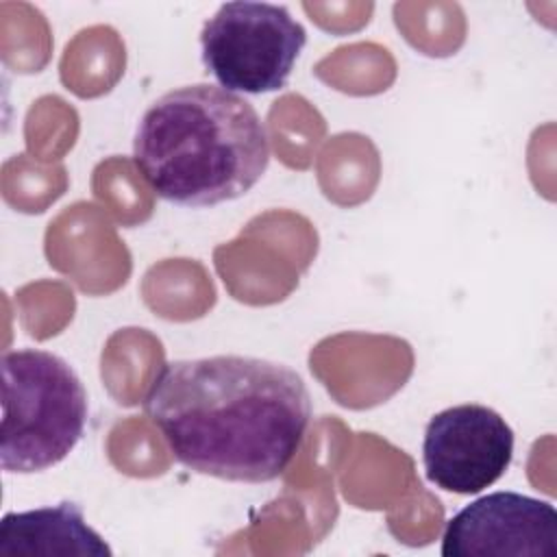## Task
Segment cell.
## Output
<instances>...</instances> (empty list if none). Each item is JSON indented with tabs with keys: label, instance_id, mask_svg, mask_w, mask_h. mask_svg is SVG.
<instances>
[{
	"label": "cell",
	"instance_id": "7",
	"mask_svg": "<svg viewBox=\"0 0 557 557\" xmlns=\"http://www.w3.org/2000/svg\"><path fill=\"white\" fill-rule=\"evenodd\" d=\"M111 546L94 531L83 509L63 500L0 520V557H111Z\"/></svg>",
	"mask_w": 557,
	"mask_h": 557
},
{
	"label": "cell",
	"instance_id": "3",
	"mask_svg": "<svg viewBox=\"0 0 557 557\" xmlns=\"http://www.w3.org/2000/svg\"><path fill=\"white\" fill-rule=\"evenodd\" d=\"M2 372L0 466L11 474L63 461L87 424V392L72 366L39 348L7 350Z\"/></svg>",
	"mask_w": 557,
	"mask_h": 557
},
{
	"label": "cell",
	"instance_id": "6",
	"mask_svg": "<svg viewBox=\"0 0 557 557\" xmlns=\"http://www.w3.org/2000/svg\"><path fill=\"white\" fill-rule=\"evenodd\" d=\"M442 555L557 557V509L518 492L485 494L446 522Z\"/></svg>",
	"mask_w": 557,
	"mask_h": 557
},
{
	"label": "cell",
	"instance_id": "4",
	"mask_svg": "<svg viewBox=\"0 0 557 557\" xmlns=\"http://www.w3.org/2000/svg\"><path fill=\"white\" fill-rule=\"evenodd\" d=\"M307 44V30L281 4L224 2L202 26L207 72L226 91H278Z\"/></svg>",
	"mask_w": 557,
	"mask_h": 557
},
{
	"label": "cell",
	"instance_id": "5",
	"mask_svg": "<svg viewBox=\"0 0 557 557\" xmlns=\"http://www.w3.org/2000/svg\"><path fill=\"white\" fill-rule=\"evenodd\" d=\"M513 457V431L492 407L466 403L437 411L422 440L426 479L453 494L494 485Z\"/></svg>",
	"mask_w": 557,
	"mask_h": 557
},
{
	"label": "cell",
	"instance_id": "1",
	"mask_svg": "<svg viewBox=\"0 0 557 557\" xmlns=\"http://www.w3.org/2000/svg\"><path fill=\"white\" fill-rule=\"evenodd\" d=\"M144 411L185 468L237 483L278 479L300 450L311 396L285 363L215 355L165 361Z\"/></svg>",
	"mask_w": 557,
	"mask_h": 557
},
{
	"label": "cell",
	"instance_id": "2",
	"mask_svg": "<svg viewBox=\"0 0 557 557\" xmlns=\"http://www.w3.org/2000/svg\"><path fill=\"white\" fill-rule=\"evenodd\" d=\"M133 161L152 191L178 207H213L250 191L270 163L255 107L218 85H183L141 115Z\"/></svg>",
	"mask_w": 557,
	"mask_h": 557
}]
</instances>
